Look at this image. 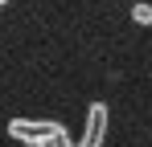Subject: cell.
I'll list each match as a JSON object with an SVG mask.
<instances>
[{"mask_svg": "<svg viewBox=\"0 0 152 147\" xmlns=\"http://www.w3.org/2000/svg\"><path fill=\"white\" fill-rule=\"evenodd\" d=\"M8 135L21 139L25 147H62L66 143V127L62 122H45V119H12Z\"/></svg>", "mask_w": 152, "mask_h": 147, "instance_id": "6da1fadb", "label": "cell"}, {"mask_svg": "<svg viewBox=\"0 0 152 147\" xmlns=\"http://www.w3.org/2000/svg\"><path fill=\"white\" fill-rule=\"evenodd\" d=\"M103 131H107V106L95 102L91 115H86V135H82V143H74V147H99L103 143ZM66 147H70V143H66Z\"/></svg>", "mask_w": 152, "mask_h": 147, "instance_id": "7a4b0ae2", "label": "cell"}, {"mask_svg": "<svg viewBox=\"0 0 152 147\" xmlns=\"http://www.w3.org/2000/svg\"><path fill=\"white\" fill-rule=\"evenodd\" d=\"M132 21L136 24H152V4H136L132 8Z\"/></svg>", "mask_w": 152, "mask_h": 147, "instance_id": "3957f363", "label": "cell"}]
</instances>
